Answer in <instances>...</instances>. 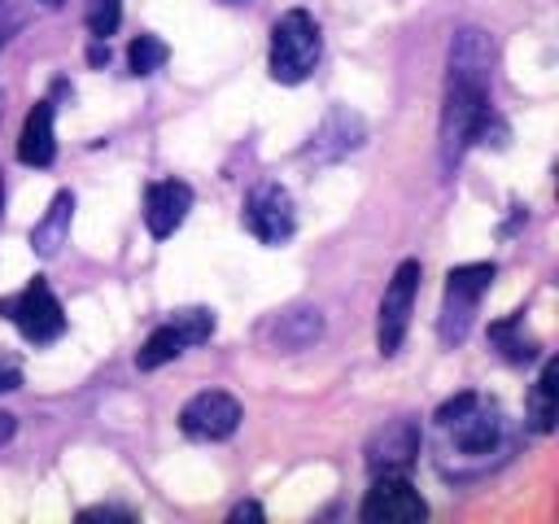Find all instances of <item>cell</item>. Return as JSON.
I'll return each instance as SVG.
<instances>
[{"mask_svg":"<svg viewBox=\"0 0 559 524\" xmlns=\"http://www.w3.org/2000/svg\"><path fill=\"white\" fill-rule=\"evenodd\" d=\"M13 389H22V371L9 367V362H0V393H13Z\"/></svg>","mask_w":559,"mask_h":524,"instance_id":"obj_24","label":"cell"},{"mask_svg":"<svg viewBox=\"0 0 559 524\" xmlns=\"http://www.w3.org/2000/svg\"><path fill=\"white\" fill-rule=\"evenodd\" d=\"M13 428H17V419H13L9 410H0V445H4L9 437H13Z\"/></svg>","mask_w":559,"mask_h":524,"instance_id":"obj_27","label":"cell"},{"mask_svg":"<svg viewBox=\"0 0 559 524\" xmlns=\"http://www.w3.org/2000/svg\"><path fill=\"white\" fill-rule=\"evenodd\" d=\"M489 341L498 345V354L507 358V362H533L537 358V336H528L524 332V310L520 314H507V319H498V323H489Z\"/></svg>","mask_w":559,"mask_h":524,"instance_id":"obj_18","label":"cell"},{"mask_svg":"<svg viewBox=\"0 0 559 524\" xmlns=\"http://www.w3.org/2000/svg\"><path fill=\"white\" fill-rule=\"evenodd\" d=\"M118 22H122V0H87L83 26L92 39H109L118 31Z\"/></svg>","mask_w":559,"mask_h":524,"instance_id":"obj_19","label":"cell"},{"mask_svg":"<svg viewBox=\"0 0 559 524\" xmlns=\"http://www.w3.org/2000/svg\"><path fill=\"white\" fill-rule=\"evenodd\" d=\"M245 227L262 240V245H284L297 231V210H293V192L275 179H262L249 196H245Z\"/></svg>","mask_w":559,"mask_h":524,"instance_id":"obj_8","label":"cell"},{"mask_svg":"<svg viewBox=\"0 0 559 524\" xmlns=\"http://www.w3.org/2000/svg\"><path fill=\"white\" fill-rule=\"evenodd\" d=\"M415 293H419V258H402L393 279L384 284V297H380V354H397L402 341H406V327H411V310H415Z\"/></svg>","mask_w":559,"mask_h":524,"instance_id":"obj_7","label":"cell"},{"mask_svg":"<svg viewBox=\"0 0 559 524\" xmlns=\"http://www.w3.org/2000/svg\"><path fill=\"white\" fill-rule=\"evenodd\" d=\"M70 218H74V192H57L52 205H48V214L31 227V249L39 258H57L61 245L70 240Z\"/></svg>","mask_w":559,"mask_h":524,"instance_id":"obj_15","label":"cell"},{"mask_svg":"<svg viewBox=\"0 0 559 524\" xmlns=\"http://www.w3.org/2000/svg\"><path fill=\"white\" fill-rule=\"evenodd\" d=\"M240 419H245L240 402L231 393H223V389H201L179 410V428L192 441H223V437H231L240 428Z\"/></svg>","mask_w":559,"mask_h":524,"instance_id":"obj_9","label":"cell"},{"mask_svg":"<svg viewBox=\"0 0 559 524\" xmlns=\"http://www.w3.org/2000/svg\"><path fill=\"white\" fill-rule=\"evenodd\" d=\"M323 35L319 22L306 9H288L271 31V79L275 83H301L319 66Z\"/></svg>","mask_w":559,"mask_h":524,"instance_id":"obj_4","label":"cell"},{"mask_svg":"<svg viewBox=\"0 0 559 524\" xmlns=\"http://www.w3.org/2000/svg\"><path fill=\"white\" fill-rule=\"evenodd\" d=\"M0 114H4V92H0Z\"/></svg>","mask_w":559,"mask_h":524,"instance_id":"obj_29","label":"cell"},{"mask_svg":"<svg viewBox=\"0 0 559 524\" xmlns=\"http://www.w3.org/2000/svg\"><path fill=\"white\" fill-rule=\"evenodd\" d=\"M188 345H192V341L183 336V327H179L175 319H166V323H162V327H153V332H148V341L135 349V367H140V371H157L162 362L179 358Z\"/></svg>","mask_w":559,"mask_h":524,"instance_id":"obj_17","label":"cell"},{"mask_svg":"<svg viewBox=\"0 0 559 524\" xmlns=\"http://www.w3.org/2000/svg\"><path fill=\"white\" fill-rule=\"evenodd\" d=\"M419 419L415 415H397V419H384L367 445H362V458H367V472L371 476H406L419 458Z\"/></svg>","mask_w":559,"mask_h":524,"instance_id":"obj_5","label":"cell"},{"mask_svg":"<svg viewBox=\"0 0 559 524\" xmlns=\"http://www.w3.org/2000/svg\"><path fill=\"white\" fill-rule=\"evenodd\" d=\"M489 79H493V39L480 26H463L450 39L445 61V96H441V127H437V153L441 170L454 175L463 153L485 140L489 131H507L493 118L489 105Z\"/></svg>","mask_w":559,"mask_h":524,"instance_id":"obj_1","label":"cell"},{"mask_svg":"<svg viewBox=\"0 0 559 524\" xmlns=\"http://www.w3.org/2000/svg\"><path fill=\"white\" fill-rule=\"evenodd\" d=\"M79 520H135V511H127V507H87V511H79Z\"/></svg>","mask_w":559,"mask_h":524,"instance_id":"obj_22","label":"cell"},{"mask_svg":"<svg viewBox=\"0 0 559 524\" xmlns=\"http://www.w3.org/2000/svg\"><path fill=\"white\" fill-rule=\"evenodd\" d=\"M362 140H367V122H362L349 105H336V109H328V118H323L319 131L310 135L306 157H314V162H336V157L354 153Z\"/></svg>","mask_w":559,"mask_h":524,"instance_id":"obj_11","label":"cell"},{"mask_svg":"<svg viewBox=\"0 0 559 524\" xmlns=\"http://www.w3.org/2000/svg\"><path fill=\"white\" fill-rule=\"evenodd\" d=\"M528 419H533V432H550L559 419V362L555 358L542 362V376L528 393Z\"/></svg>","mask_w":559,"mask_h":524,"instance_id":"obj_16","label":"cell"},{"mask_svg":"<svg viewBox=\"0 0 559 524\" xmlns=\"http://www.w3.org/2000/svg\"><path fill=\"white\" fill-rule=\"evenodd\" d=\"M188 210H192V188L183 179H157V183H148V192H144V223H148V231L157 240L162 236H175L179 223L188 218Z\"/></svg>","mask_w":559,"mask_h":524,"instance_id":"obj_12","label":"cell"},{"mask_svg":"<svg viewBox=\"0 0 559 524\" xmlns=\"http://www.w3.org/2000/svg\"><path fill=\"white\" fill-rule=\"evenodd\" d=\"M87 61H92V66H105V61H109V44H105V39H96V44L87 48Z\"/></svg>","mask_w":559,"mask_h":524,"instance_id":"obj_26","label":"cell"},{"mask_svg":"<svg viewBox=\"0 0 559 524\" xmlns=\"http://www.w3.org/2000/svg\"><path fill=\"white\" fill-rule=\"evenodd\" d=\"M498 266L493 262H463V266H450L445 275V297H441V319H437V332H441V345H463L472 323H476V310H480V297L489 293Z\"/></svg>","mask_w":559,"mask_h":524,"instance_id":"obj_2","label":"cell"},{"mask_svg":"<svg viewBox=\"0 0 559 524\" xmlns=\"http://www.w3.org/2000/svg\"><path fill=\"white\" fill-rule=\"evenodd\" d=\"M39 4H61V0H39Z\"/></svg>","mask_w":559,"mask_h":524,"instance_id":"obj_30","label":"cell"},{"mask_svg":"<svg viewBox=\"0 0 559 524\" xmlns=\"http://www.w3.org/2000/svg\"><path fill=\"white\" fill-rule=\"evenodd\" d=\"M170 319L183 327V336H188L192 345L210 341V332H214V310H205V306H188V310H175Z\"/></svg>","mask_w":559,"mask_h":524,"instance_id":"obj_21","label":"cell"},{"mask_svg":"<svg viewBox=\"0 0 559 524\" xmlns=\"http://www.w3.org/2000/svg\"><path fill=\"white\" fill-rule=\"evenodd\" d=\"M127 61H131V74H153L166 66V44L157 35H135L127 48Z\"/></svg>","mask_w":559,"mask_h":524,"instance_id":"obj_20","label":"cell"},{"mask_svg":"<svg viewBox=\"0 0 559 524\" xmlns=\"http://www.w3.org/2000/svg\"><path fill=\"white\" fill-rule=\"evenodd\" d=\"M266 336L280 354H297L306 345H314L323 336V314L314 306H293V310H280L271 323H266Z\"/></svg>","mask_w":559,"mask_h":524,"instance_id":"obj_13","label":"cell"},{"mask_svg":"<svg viewBox=\"0 0 559 524\" xmlns=\"http://www.w3.org/2000/svg\"><path fill=\"white\" fill-rule=\"evenodd\" d=\"M0 218H4V170H0Z\"/></svg>","mask_w":559,"mask_h":524,"instance_id":"obj_28","label":"cell"},{"mask_svg":"<svg viewBox=\"0 0 559 524\" xmlns=\"http://www.w3.org/2000/svg\"><path fill=\"white\" fill-rule=\"evenodd\" d=\"M227 520H231V524H236V520H262V507H258V502H236Z\"/></svg>","mask_w":559,"mask_h":524,"instance_id":"obj_25","label":"cell"},{"mask_svg":"<svg viewBox=\"0 0 559 524\" xmlns=\"http://www.w3.org/2000/svg\"><path fill=\"white\" fill-rule=\"evenodd\" d=\"M0 314L17 323V332L31 341V345H48L66 332V314H61V301L52 297V288L44 279H31L22 293L4 297L0 301Z\"/></svg>","mask_w":559,"mask_h":524,"instance_id":"obj_6","label":"cell"},{"mask_svg":"<svg viewBox=\"0 0 559 524\" xmlns=\"http://www.w3.org/2000/svg\"><path fill=\"white\" fill-rule=\"evenodd\" d=\"M17 157L26 166H48L57 157V140H52V100H35V109L22 122L17 135Z\"/></svg>","mask_w":559,"mask_h":524,"instance_id":"obj_14","label":"cell"},{"mask_svg":"<svg viewBox=\"0 0 559 524\" xmlns=\"http://www.w3.org/2000/svg\"><path fill=\"white\" fill-rule=\"evenodd\" d=\"M13 31H17V13H13L9 0H0V52H4V44L13 39Z\"/></svg>","mask_w":559,"mask_h":524,"instance_id":"obj_23","label":"cell"},{"mask_svg":"<svg viewBox=\"0 0 559 524\" xmlns=\"http://www.w3.org/2000/svg\"><path fill=\"white\" fill-rule=\"evenodd\" d=\"M437 428L450 432L454 450L480 458V454H493L502 441V410H498V402H485L480 393L467 389L437 406Z\"/></svg>","mask_w":559,"mask_h":524,"instance_id":"obj_3","label":"cell"},{"mask_svg":"<svg viewBox=\"0 0 559 524\" xmlns=\"http://www.w3.org/2000/svg\"><path fill=\"white\" fill-rule=\"evenodd\" d=\"M358 515H362V524H419V520H428V502L419 498V489L406 476H376Z\"/></svg>","mask_w":559,"mask_h":524,"instance_id":"obj_10","label":"cell"}]
</instances>
